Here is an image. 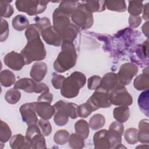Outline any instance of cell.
I'll return each instance as SVG.
<instances>
[{"label": "cell", "mask_w": 149, "mask_h": 149, "mask_svg": "<svg viewBox=\"0 0 149 149\" xmlns=\"http://www.w3.org/2000/svg\"><path fill=\"white\" fill-rule=\"evenodd\" d=\"M48 2L45 1L17 0L15 2V5L18 11L33 16L42 13L47 8Z\"/></svg>", "instance_id": "obj_6"}, {"label": "cell", "mask_w": 149, "mask_h": 149, "mask_svg": "<svg viewBox=\"0 0 149 149\" xmlns=\"http://www.w3.org/2000/svg\"><path fill=\"white\" fill-rule=\"evenodd\" d=\"M142 31L144 33V34H145L146 36V37H148V22H147L146 23H145L143 27H142Z\"/></svg>", "instance_id": "obj_50"}, {"label": "cell", "mask_w": 149, "mask_h": 149, "mask_svg": "<svg viewBox=\"0 0 149 149\" xmlns=\"http://www.w3.org/2000/svg\"><path fill=\"white\" fill-rule=\"evenodd\" d=\"M141 19L140 16H130L129 18V23L131 27L136 28L141 23Z\"/></svg>", "instance_id": "obj_48"}, {"label": "cell", "mask_w": 149, "mask_h": 149, "mask_svg": "<svg viewBox=\"0 0 149 149\" xmlns=\"http://www.w3.org/2000/svg\"><path fill=\"white\" fill-rule=\"evenodd\" d=\"M138 104L141 111L147 116L148 115V90L142 92L139 97Z\"/></svg>", "instance_id": "obj_31"}, {"label": "cell", "mask_w": 149, "mask_h": 149, "mask_svg": "<svg viewBox=\"0 0 149 149\" xmlns=\"http://www.w3.org/2000/svg\"><path fill=\"white\" fill-rule=\"evenodd\" d=\"M109 94L108 91L101 88H98L95 90L93 95L87 100V101L95 111L99 108H109L111 105Z\"/></svg>", "instance_id": "obj_10"}, {"label": "cell", "mask_w": 149, "mask_h": 149, "mask_svg": "<svg viewBox=\"0 0 149 149\" xmlns=\"http://www.w3.org/2000/svg\"><path fill=\"white\" fill-rule=\"evenodd\" d=\"M105 6L109 10L123 12L126 10V5L124 1H105Z\"/></svg>", "instance_id": "obj_29"}, {"label": "cell", "mask_w": 149, "mask_h": 149, "mask_svg": "<svg viewBox=\"0 0 149 149\" xmlns=\"http://www.w3.org/2000/svg\"><path fill=\"white\" fill-rule=\"evenodd\" d=\"M118 75L116 73L108 72L102 78L99 88H101L109 92L118 84Z\"/></svg>", "instance_id": "obj_20"}, {"label": "cell", "mask_w": 149, "mask_h": 149, "mask_svg": "<svg viewBox=\"0 0 149 149\" xmlns=\"http://www.w3.org/2000/svg\"><path fill=\"white\" fill-rule=\"evenodd\" d=\"M83 2L86 9L91 13L105 10V1H88Z\"/></svg>", "instance_id": "obj_25"}, {"label": "cell", "mask_w": 149, "mask_h": 149, "mask_svg": "<svg viewBox=\"0 0 149 149\" xmlns=\"http://www.w3.org/2000/svg\"><path fill=\"white\" fill-rule=\"evenodd\" d=\"M3 62L5 65L16 71L21 70L26 64L23 55L20 53L19 54L15 51L8 53L3 58Z\"/></svg>", "instance_id": "obj_13"}, {"label": "cell", "mask_w": 149, "mask_h": 149, "mask_svg": "<svg viewBox=\"0 0 149 149\" xmlns=\"http://www.w3.org/2000/svg\"><path fill=\"white\" fill-rule=\"evenodd\" d=\"M53 100V95L49 92L42 93L37 99V101L40 102H47L51 103Z\"/></svg>", "instance_id": "obj_47"}, {"label": "cell", "mask_w": 149, "mask_h": 149, "mask_svg": "<svg viewBox=\"0 0 149 149\" xmlns=\"http://www.w3.org/2000/svg\"><path fill=\"white\" fill-rule=\"evenodd\" d=\"M79 2L72 1H65L61 2L58 8L65 13L71 15L72 13L74 11L76 7L78 5Z\"/></svg>", "instance_id": "obj_36"}, {"label": "cell", "mask_w": 149, "mask_h": 149, "mask_svg": "<svg viewBox=\"0 0 149 149\" xmlns=\"http://www.w3.org/2000/svg\"><path fill=\"white\" fill-rule=\"evenodd\" d=\"M32 104L38 115L43 119H49L55 114V108L51 103L37 101L32 102Z\"/></svg>", "instance_id": "obj_16"}, {"label": "cell", "mask_w": 149, "mask_h": 149, "mask_svg": "<svg viewBox=\"0 0 149 149\" xmlns=\"http://www.w3.org/2000/svg\"><path fill=\"white\" fill-rule=\"evenodd\" d=\"M55 111H59L74 119L78 117L77 109L78 105L72 102L59 100L54 104Z\"/></svg>", "instance_id": "obj_17"}, {"label": "cell", "mask_w": 149, "mask_h": 149, "mask_svg": "<svg viewBox=\"0 0 149 149\" xmlns=\"http://www.w3.org/2000/svg\"><path fill=\"white\" fill-rule=\"evenodd\" d=\"M105 123L104 116L100 114L97 113L94 115L90 119L89 126L93 130H98L102 128Z\"/></svg>", "instance_id": "obj_30"}, {"label": "cell", "mask_w": 149, "mask_h": 149, "mask_svg": "<svg viewBox=\"0 0 149 149\" xmlns=\"http://www.w3.org/2000/svg\"><path fill=\"white\" fill-rule=\"evenodd\" d=\"M40 30L36 24H30L25 31L27 42L20 54L27 65L34 61L43 60L46 56V50L40 38Z\"/></svg>", "instance_id": "obj_1"}, {"label": "cell", "mask_w": 149, "mask_h": 149, "mask_svg": "<svg viewBox=\"0 0 149 149\" xmlns=\"http://www.w3.org/2000/svg\"><path fill=\"white\" fill-rule=\"evenodd\" d=\"M113 118L118 122L123 123L126 122L130 116V110L127 106H120L113 109Z\"/></svg>", "instance_id": "obj_24"}, {"label": "cell", "mask_w": 149, "mask_h": 149, "mask_svg": "<svg viewBox=\"0 0 149 149\" xmlns=\"http://www.w3.org/2000/svg\"><path fill=\"white\" fill-rule=\"evenodd\" d=\"M70 134L66 130H59L54 136V140L55 143L59 145H63L69 141Z\"/></svg>", "instance_id": "obj_38"}, {"label": "cell", "mask_w": 149, "mask_h": 149, "mask_svg": "<svg viewBox=\"0 0 149 149\" xmlns=\"http://www.w3.org/2000/svg\"><path fill=\"white\" fill-rule=\"evenodd\" d=\"M139 129L137 134L138 141L141 143H147L149 142V124L148 119H144L140 121L139 123Z\"/></svg>", "instance_id": "obj_23"}, {"label": "cell", "mask_w": 149, "mask_h": 149, "mask_svg": "<svg viewBox=\"0 0 149 149\" xmlns=\"http://www.w3.org/2000/svg\"><path fill=\"white\" fill-rule=\"evenodd\" d=\"M15 76L12 71L5 69L1 72L0 81L2 86L5 87H10L15 83Z\"/></svg>", "instance_id": "obj_26"}, {"label": "cell", "mask_w": 149, "mask_h": 149, "mask_svg": "<svg viewBox=\"0 0 149 149\" xmlns=\"http://www.w3.org/2000/svg\"><path fill=\"white\" fill-rule=\"evenodd\" d=\"M0 29H1V36L0 40L1 42L5 41L9 35V26L8 22L1 18V24H0Z\"/></svg>", "instance_id": "obj_44"}, {"label": "cell", "mask_w": 149, "mask_h": 149, "mask_svg": "<svg viewBox=\"0 0 149 149\" xmlns=\"http://www.w3.org/2000/svg\"><path fill=\"white\" fill-rule=\"evenodd\" d=\"M47 66L45 62H37L32 66L30 75L33 80L40 82L45 76L47 73Z\"/></svg>", "instance_id": "obj_19"}, {"label": "cell", "mask_w": 149, "mask_h": 149, "mask_svg": "<svg viewBox=\"0 0 149 149\" xmlns=\"http://www.w3.org/2000/svg\"><path fill=\"white\" fill-rule=\"evenodd\" d=\"M148 3H146L144 6V11H143V18L146 20H148Z\"/></svg>", "instance_id": "obj_49"}, {"label": "cell", "mask_w": 149, "mask_h": 149, "mask_svg": "<svg viewBox=\"0 0 149 149\" xmlns=\"http://www.w3.org/2000/svg\"><path fill=\"white\" fill-rule=\"evenodd\" d=\"M70 17L73 23L82 29L90 28L94 23L93 14L86 9L84 3L80 2Z\"/></svg>", "instance_id": "obj_5"}, {"label": "cell", "mask_w": 149, "mask_h": 149, "mask_svg": "<svg viewBox=\"0 0 149 149\" xmlns=\"http://www.w3.org/2000/svg\"><path fill=\"white\" fill-rule=\"evenodd\" d=\"M26 137L29 141L32 148L38 149L47 148L44 135L36 124L28 126L26 133Z\"/></svg>", "instance_id": "obj_9"}, {"label": "cell", "mask_w": 149, "mask_h": 149, "mask_svg": "<svg viewBox=\"0 0 149 149\" xmlns=\"http://www.w3.org/2000/svg\"><path fill=\"white\" fill-rule=\"evenodd\" d=\"M133 86L137 90H147L149 87L148 68H146L143 70V73L138 75L134 80Z\"/></svg>", "instance_id": "obj_21"}, {"label": "cell", "mask_w": 149, "mask_h": 149, "mask_svg": "<svg viewBox=\"0 0 149 149\" xmlns=\"http://www.w3.org/2000/svg\"><path fill=\"white\" fill-rule=\"evenodd\" d=\"M12 26L17 31H23L29 27V22L24 15H18L13 19Z\"/></svg>", "instance_id": "obj_27"}, {"label": "cell", "mask_w": 149, "mask_h": 149, "mask_svg": "<svg viewBox=\"0 0 149 149\" xmlns=\"http://www.w3.org/2000/svg\"><path fill=\"white\" fill-rule=\"evenodd\" d=\"M10 146L13 149H29L31 145L26 139L21 134H17L12 137L9 141Z\"/></svg>", "instance_id": "obj_22"}, {"label": "cell", "mask_w": 149, "mask_h": 149, "mask_svg": "<svg viewBox=\"0 0 149 149\" xmlns=\"http://www.w3.org/2000/svg\"><path fill=\"white\" fill-rule=\"evenodd\" d=\"M138 69V67L133 63L127 62L123 64L117 74L120 84L123 86L128 85L137 74Z\"/></svg>", "instance_id": "obj_11"}, {"label": "cell", "mask_w": 149, "mask_h": 149, "mask_svg": "<svg viewBox=\"0 0 149 149\" xmlns=\"http://www.w3.org/2000/svg\"><path fill=\"white\" fill-rule=\"evenodd\" d=\"M19 111L23 122L26 123L28 126L36 124L38 122V118L32 102L22 105L20 107Z\"/></svg>", "instance_id": "obj_15"}, {"label": "cell", "mask_w": 149, "mask_h": 149, "mask_svg": "<svg viewBox=\"0 0 149 149\" xmlns=\"http://www.w3.org/2000/svg\"><path fill=\"white\" fill-rule=\"evenodd\" d=\"M68 120L69 116L61 112L55 111L54 116V120L56 125L58 126H63L68 123Z\"/></svg>", "instance_id": "obj_42"}, {"label": "cell", "mask_w": 149, "mask_h": 149, "mask_svg": "<svg viewBox=\"0 0 149 149\" xmlns=\"http://www.w3.org/2000/svg\"><path fill=\"white\" fill-rule=\"evenodd\" d=\"M94 111H95V109L87 101L85 103L78 106L77 109L78 116L81 118H87Z\"/></svg>", "instance_id": "obj_35"}, {"label": "cell", "mask_w": 149, "mask_h": 149, "mask_svg": "<svg viewBox=\"0 0 149 149\" xmlns=\"http://www.w3.org/2000/svg\"><path fill=\"white\" fill-rule=\"evenodd\" d=\"M21 93L18 89L12 88L8 90L5 95L6 101L10 104H16L20 99Z\"/></svg>", "instance_id": "obj_34"}, {"label": "cell", "mask_w": 149, "mask_h": 149, "mask_svg": "<svg viewBox=\"0 0 149 149\" xmlns=\"http://www.w3.org/2000/svg\"><path fill=\"white\" fill-rule=\"evenodd\" d=\"M12 132L9 125L3 120L1 121L0 141L1 143H6L10 138Z\"/></svg>", "instance_id": "obj_37"}, {"label": "cell", "mask_w": 149, "mask_h": 149, "mask_svg": "<svg viewBox=\"0 0 149 149\" xmlns=\"http://www.w3.org/2000/svg\"><path fill=\"white\" fill-rule=\"evenodd\" d=\"M95 149H109L111 144L108 132L106 129H102L95 132L93 136Z\"/></svg>", "instance_id": "obj_18"}, {"label": "cell", "mask_w": 149, "mask_h": 149, "mask_svg": "<svg viewBox=\"0 0 149 149\" xmlns=\"http://www.w3.org/2000/svg\"><path fill=\"white\" fill-rule=\"evenodd\" d=\"M111 104L116 106H129L132 104V95L122 84H118L109 94Z\"/></svg>", "instance_id": "obj_7"}, {"label": "cell", "mask_w": 149, "mask_h": 149, "mask_svg": "<svg viewBox=\"0 0 149 149\" xmlns=\"http://www.w3.org/2000/svg\"><path fill=\"white\" fill-rule=\"evenodd\" d=\"M76 60L77 54L73 42L63 41L61 51L54 62V68L58 72H65L75 65Z\"/></svg>", "instance_id": "obj_3"}, {"label": "cell", "mask_w": 149, "mask_h": 149, "mask_svg": "<svg viewBox=\"0 0 149 149\" xmlns=\"http://www.w3.org/2000/svg\"><path fill=\"white\" fill-rule=\"evenodd\" d=\"M102 78L98 76H93L88 79L87 87L89 90H95L98 89L101 84Z\"/></svg>", "instance_id": "obj_43"}, {"label": "cell", "mask_w": 149, "mask_h": 149, "mask_svg": "<svg viewBox=\"0 0 149 149\" xmlns=\"http://www.w3.org/2000/svg\"><path fill=\"white\" fill-rule=\"evenodd\" d=\"M84 139L80 135L76 133H72L69 139V146L74 149L82 148L84 146Z\"/></svg>", "instance_id": "obj_32"}, {"label": "cell", "mask_w": 149, "mask_h": 149, "mask_svg": "<svg viewBox=\"0 0 149 149\" xmlns=\"http://www.w3.org/2000/svg\"><path fill=\"white\" fill-rule=\"evenodd\" d=\"M89 127L88 123L84 119H80L74 124L76 133L82 136L84 139H87L89 135Z\"/></svg>", "instance_id": "obj_28"}, {"label": "cell", "mask_w": 149, "mask_h": 149, "mask_svg": "<svg viewBox=\"0 0 149 149\" xmlns=\"http://www.w3.org/2000/svg\"><path fill=\"white\" fill-rule=\"evenodd\" d=\"M70 15L65 13L59 8L53 12V27L60 34L63 41L73 42L79 31V27L70 21Z\"/></svg>", "instance_id": "obj_2"}, {"label": "cell", "mask_w": 149, "mask_h": 149, "mask_svg": "<svg viewBox=\"0 0 149 149\" xmlns=\"http://www.w3.org/2000/svg\"><path fill=\"white\" fill-rule=\"evenodd\" d=\"M124 131L122 123L118 121L112 122L109 127L108 134L109 137L111 148H118L122 143V135Z\"/></svg>", "instance_id": "obj_12"}, {"label": "cell", "mask_w": 149, "mask_h": 149, "mask_svg": "<svg viewBox=\"0 0 149 149\" xmlns=\"http://www.w3.org/2000/svg\"><path fill=\"white\" fill-rule=\"evenodd\" d=\"M12 1H0L1 16L3 17H10L14 12V9L9 2Z\"/></svg>", "instance_id": "obj_39"}, {"label": "cell", "mask_w": 149, "mask_h": 149, "mask_svg": "<svg viewBox=\"0 0 149 149\" xmlns=\"http://www.w3.org/2000/svg\"><path fill=\"white\" fill-rule=\"evenodd\" d=\"M86 82V77L81 72H73L65 78L61 88V95L67 98L76 97Z\"/></svg>", "instance_id": "obj_4"}, {"label": "cell", "mask_w": 149, "mask_h": 149, "mask_svg": "<svg viewBox=\"0 0 149 149\" xmlns=\"http://www.w3.org/2000/svg\"><path fill=\"white\" fill-rule=\"evenodd\" d=\"M143 8V2L139 1H129L128 12L131 16H139L142 12Z\"/></svg>", "instance_id": "obj_33"}, {"label": "cell", "mask_w": 149, "mask_h": 149, "mask_svg": "<svg viewBox=\"0 0 149 149\" xmlns=\"http://www.w3.org/2000/svg\"><path fill=\"white\" fill-rule=\"evenodd\" d=\"M34 20L36 22L35 24L38 26V27L39 28V29L40 30V33L42 30L51 26L50 20H49V19L48 17H37L34 18Z\"/></svg>", "instance_id": "obj_45"}, {"label": "cell", "mask_w": 149, "mask_h": 149, "mask_svg": "<svg viewBox=\"0 0 149 149\" xmlns=\"http://www.w3.org/2000/svg\"><path fill=\"white\" fill-rule=\"evenodd\" d=\"M38 126L44 136H48L52 132V126L49 121L41 119L38 121Z\"/></svg>", "instance_id": "obj_41"}, {"label": "cell", "mask_w": 149, "mask_h": 149, "mask_svg": "<svg viewBox=\"0 0 149 149\" xmlns=\"http://www.w3.org/2000/svg\"><path fill=\"white\" fill-rule=\"evenodd\" d=\"M40 34L43 40L49 45L59 47L63 42L61 36L52 25L42 30Z\"/></svg>", "instance_id": "obj_14"}, {"label": "cell", "mask_w": 149, "mask_h": 149, "mask_svg": "<svg viewBox=\"0 0 149 149\" xmlns=\"http://www.w3.org/2000/svg\"><path fill=\"white\" fill-rule=\"evenodd\" d=\"M138 130L136 128H129L126 129L124 133L125 140L130 144H134L138 141L137 139Z\"/></svg>", "instance_id": "obj_40"}, {"label": "cell", "mask_w": 149, "mask_h": 149, "mask_svg": "<svg viewBox=\"0 0 149 149\" xmlns=\"http://www.w3.org/2000/svg\"><path fill=\"white\" fill-rule=\"evenodd\" d=\"M14 88L23 90L28 93H41L49 92V87L44 83L37 82L30 78H22L14 84Z\"/></svg>", "instance_id": "obj_8"}, {"label": "cell", "mask_w": 149, "mask_h": 149, "mask_svg": "<svg viewBox=\"0 0 149 149\" xmlns=\"http://www.w3.org/2000/svg\"><path fill=\"white\" fill-rule=\"evenodd\" d=\"M65 79V77L63 76L54 73L52 74L51 82L54 88L56 89H61Z\"/></svg>", "instance_id": "obj_46"}]
</instances>
